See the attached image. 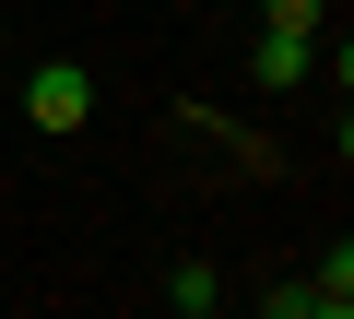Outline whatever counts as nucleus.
Listing matches in <instances>:
<instances>
[{"mask_svg": "<svg viewBox=\"0 0 354 319\" xmlns=\"http://www.w3.org/2000/svg\"><path fill=\"white\" fill-rule=\"evenodd\" d=\"M83 107H95V71H83V60H48V71L24 83V118H36V130H83Z\"/></svg>", "mask_w": 354, "mask_h": 319, "instance_id": "nucleus-1", "label": "nucleus"}, {"mask_svg": "<svg viewBox=\"0 0 354 319\" xmlns=\"http://www.w3.org/2000/svg\"><path fill=\"white\" fill-rule=\"evenodd\" d=\"M165 307L213 319V307H225V272H213V260H177V272H165Z\"/></svg>", "mask_w": 354, "mask_h": 319, "instance_id": "nucleus-2", "label": "nucleus"}, {"mask_svg": "<svg viewBox=\"0 0 354 319\" xmlns=\"http://www.w3.org/2000/svg\"><path fill=\"white\" fill-rule=\"evenodd\" d=\"M307 60H319V36H260V83H272V95L307 83Z\"/></svg>", "mask_w": 354, "mask_h": 319, "instance_id": "nucleus-3", "label": "nucleus"}, {"mask_svg": "<svg viewBox=\"0 0 354 319\" xmlns=\"http://www.w3.org/2000/svg\"><path fill=\"white\" fill-rule=\"evenodd\" d=\"M319 12H330V0H260V24H272V36H319Z\"/></svg>", "mask_w": 354, "mask_h": 319, "instance_id": "nucleus-4", "label": "nucleus"}]
</instances>
